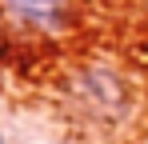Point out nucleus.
<instances>
[{"mask_svg": "<svg viewBox=\"0 0 148 144\" xmlns=\"http://www.w3.org/2000/svg\"><path fill=\"white\" fill-rule=\"evenodd\" d=\"M72 96L88 116L116 120V112L128 104V84L112 68H80L72 76Z\"/></svg>", "mask_w": 148, "mask_h": 144, "instance_id": "nucleus-1", "label": "nucleus"}, {"mask_svg": "<svg viewBox=\"0 0 148 144\" xmlns=\"http://www.w3.org/2000/svg\"><path fill=\"white\" fill-rule=\"evenodd\" d=\"M0 12L20 28L32 32H60L68 24L64 0H0Z\"/></svg>", "mask_w": 148, "mask_h": 144, "instance_id": "nucleus-2", "label": "nucleus"}, {"mask_svg": "<svg viewBox=\"0 0 148 144\" xmlns=\"http://www.w3.org/2000/svg\"><path fill=\"white\" fill-rule=\"evenodd\" d=\"M0 144H4V132H0Z\"/></svg>", "mask_w": 148, "mask_h": 144, "instance_id": "nucleus-3", "label": "nucleus"}, {"mask_svg": "<svg viewBox=\"0 0 148 144\" xmlns=\"http://www.w3.org/2000/svg\"><path fill=\"white\" fill-rule=\"evenodd\" d=\"M88 4H100V0H88Z\"/></svg>", "mask_w": 148, "mask_h": 144, "instance_id": "nucleus-4", "label": "nucleus"}]
</instances>
